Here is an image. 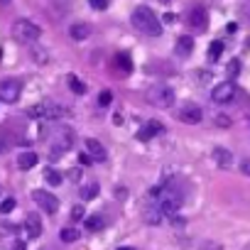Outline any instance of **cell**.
Returning <instances> with one entry per match:
<instances>
[{
    "label": "cell",
    "instance_id": "22",
    "mask_svg": "<svg viewBox=\"0 0 250 250\" xmlns=\"http://www.w3.org/2000/svg\"><path fill=\"white\" fill-rule=\"evenodd\" d=\"M69 88H71L76 96H83V93H86V83H83L81 79H76L74 74H69Z\"/></svg>",
    "mask_w": 250,
    "mask_h": 250
},
{
    "label": "cell",
    "instance_id": "34",
    "mask_svg": "<svg viewBox=\"0 0 250 250\" xmlns=\"http://www.w3.org/2000/svg\"><path fill=\"white\" fill-rule=\"evenodd\" d=\"M66 174H69V179H71V182H79V179H81V169H69Z\"/></svg>",
    "mask_w": 250,
    "mask_h": 250
},
{
    "label": "cell",
    "instance_id": "27",
    "mask_svg": "<svg viewBox=\"0 0 250 250\" xmlns=\"http://www.w3.org/2000/svg\"><path fill=\"white\" fill-rule=\"evenodd\" d=\"M110 101H113V93H110V91H101V96H98V103L105 108V105H110Z\"/></svg>",
    "mask_w": 250,
    "mask_h": 250
},
{
    "label": "cell",
    "instance_id": "21",
    "mask_svg": "<svg viewBox=\"0 0 250 250\" xmlns=\"http://www.w3.org/2000/svg\"><path fill=\"white\" fill-rule=\"evenodd\" d=\"M221 54H223V42H221V40L211 42V44H208V59H211V62H218Z\"/></svg>",
    "mask_w": 250,
    "mask_h": 250
},
{
    "label": "cell",
    "instance_id": "26",
    "mask_svg": "<svg viewBox=\"0 0 250 250\" xmlns=\"http://www.w3.org/2000/svg\"><path fill=\"white\" fill-rule=\"evenodd\" d=\"M32 62L47 64V62H49V59H47V52H44V49H32Z\"/></svg>",
    "mask_w": 250,
    "mask_h": 250
},
{
    "label": "cell",
    "instance_id": "36",
    "mask_svg": "<svg viewBox=\"0 0 250 250\" xmlns=\"http://www.w3.org/2000/svg\"><path fill=\"white\" fill-rule=\"evenodd\" d=\"M201 250H221V245H218V243H204Z\"/></svg>",
    "mask_w": 250,
    "mask_h": 250
},
{
    "label": "cell",
    "instance_id": "41",
    "mask_svg": "<svg viewBox=\"0 0 250 250\" xmlns=\"http://www.w3.org/2000/svg\"><path fill=\"white\" fill-rule=\"evenodd\" d=\"M240 169H243L245 174H250V162H243V165H240Z\"/></svg>",
    "mask_w": 250,
    "mask_h": 250
},
{
    "label": "cell",
    "instance_id": "14",
    "mask_svg": "<svg viewBox=\"0 0 250 250\" xmlns=\"http://www.w3.org/2000/svg\"><path fill=\"white\" fill-rule=\"evenodd\" d=\"M91 32H93V30H91V25H86V22H76V25L69 27V35H71L74 42H83V40H88Z\"/></svg>",
    "mask_w": 250,
    "mask_h": 250
},
{
    "label": "cell",
    "instance_id": "45",
    "mask_svg": "<svg viewBox=\"0 0 250 250\" xmlns=\"http://www.w3.org/2000/svg\"><path fill=\"white\" fill-rule=\"evenodd\" d=\"M0 150H3V143H0Z\"/></svg>",
    "mask_w": 250,
    "mask_h": 250
},
{
    "label": "cell",
    "instance_id": "4",
    "mask_svg": "<svg viewBox=\"0 0 250 250\" xmlns=\"http://www.w3.org/2000/svg\"><path fill=\"white\" fill-rule=\"evenodd\" d=\"M22 93V83L18 79H3L0 81V101L3 103H15Z\"/></svg>",
    "mask_w": 250,
    "mask_h": 250
},
{
    "label": "cell",
    "instance_id": "11",
    "mask_svg": "<svg viewBox=\"0 0 250 250\" xmlns=\"http://www.w3.org/2000/svg\"><path fill=\"white\" fill-rule=\"evenodd\" d=\"M196 32H201V30H206V25H208V18H206V10L204 8H194L191 13H189V20H187Z\"/></svg>",
    "mask_w": 250,
    "mask_h": 250
},
{
    "label": "cell",
    "instance_id": "13",
    "mask_svg": "<svg viewBox=\"0 0 250 250\" xmlns=\"http://www.w3.org/2000/svg\"><path fill=\"white\" fill-rule=\"evenodd\" d=\"M86 150H88L91 160H96V162H105V160H108L105 147H103L98 140H93V138H88V140H86Z\"/></svg>",
    "mask_w": 250,
    "mask_h": 250
},
{
    "label": "cell",
    "instance_id": "1",
    "mask_svg": "<svg viewBox=\"0 0 250 250\" xmlns=\"http://www.w3.org/2000/svg\"><path fill=\"white\" fill-rule=\"evenodd\" d=\"M133 25H135L140 32L150 35V37H160V35H162V25H160V20L155 18V13H152L147 5L135 8V13H133Z\"/></svg>",
    "mask_w": 250,
    "mask_h": 250
},
{
    "label": "cell",
    "instance_id": "7",
    "mask_svg": "<svg viewBox=\"0 0 250 250\" xmlns=\"http://www.w3.org/2000/svg\"><path fill=\"white\" fill-rule=\"evenodd\" d=\"M71 145H74V133H71V130H62V133L57 135L54 145H52V157H54V160H59L64 152H69V150H71Z\"/></svg>",
    "mask_w": 250,
    "mask_h": 250
},
{
    "label": "cell",
    "instance_id": "35",
    "mask_svg": "<svg viewBox=\"0 0 250 250\" xmlns=\"http://www.w3.org/2000/svg\"><path fill=\"white\" fill-rule=\"evenodd\" d=\"M162 20H165V25H172V22H177V15L174 13H167V15H162Z\"/></svg>",
    "mask_w": 250,
    "mask_h": 250
},
{
    "label": "cell",
    "instance_id": "42",
    "mask_svg": "<svg viewBox=\"0 0 250 250\" xmlns=\"http://www.w3.org/2000/svg\"><path fill=\"white\" fill-rule=\"evenodd\" d=\"M115 250H135V248H128V245H123V248H115Z\"/></svg>",
    "mask_w": 250,
    "mask_h": 250
},
{
    "label": "cell",
    "instance_id": "6",
    "mask_svg": "<svg viewBox=\"0 0 250 250\" xmlns=\"http://www.w3.org/2000/svg\"><path fill=\"white\" fill-rule=\"evenodd\" d=\"M32 201H35L44 213H57V208H59V199H57V194H49V191H44V189L32 191Z\"/></svg>",
    "mask_w": 250,
    "mask_h": 250
},
{
    "label": "cell",
    "instance_id": "2",
    "mask_svg": "<svg viewBox=\"0 0 250 250\" xmlns=\"http://www.w3.org/2000/svg\"><path fill=\"white\" fill-rule=\"evenodd\" d=\"M40 35H42L40 25H35V22H30V20H18V22L13 25V40H15L18 44H32V42L40 40Z\"/></svg>",
    "mask_w": 250,
    "mask_h": 250
},
{
    "label": "cell",
    "instance_id": "12",
    "mask_svg": "<svg viewBox=\"0 0 250 250\" xmlns=\"http://www.w3.org/2000/svg\"><path fill=\"white\" fill-rule=\"evenodd\" d=\"M25 230H27V235H30V238H40V235H42V230H44L42 218H40L37 213H27V218H25Z\"/></svg>",
    "mask_w": 250,
    "mask_h": 250
},
{
    "label": "cell",
    "instance_id": "17",
    "mask_svg": "<svg viewBox=\"0 0 250 250\" xmlns=\"http://www.w3.org/2000/svg\"><path fill=\"white\" fill-rule=\"evenodd\" d=\"M37 152H22V155H18V167L20 169H32L35 165H37Z\"/></svg>",
    "mask_w": 250,
    "mask_h": 250
},
{
    "label": "cell",
    "instance_id": "15",
    "mask_svg": "<svg viewBox=\"0 0 250 250\" xmlns=\"http://www.w3.org/2000/svg\"><path fill=\"white\" fill-rule=\"evenodd\" d=\"M174 52L179 54V57H189L191 52H194V37H179L177 40V44H174Z\"/></svg>",
    "mask_w": 250,
    "mask_h": 250
},
{
    "label": "cell",
    "instance_id": "24",
    "mask_svg": "<svg viewBox=\"0 0 250 250\" xmlns=\"http://www.w3.org/2000/svg\"><path fill=\"white\" fill-rule=\"evenodd\" d=\"M145 213H147V216H145V221H147V223H160V221H162L160 208H147Z\"/></svg>",
    "mask_w": 250,
    "mask_h": 250
},
{
    "label": "cell",
    "instance_id": "40",
    "mask_svg": "<svg viewBox=\"0 0 250 250\" xmlns=\"http://www.w3.org/2000/svg\"><path fill=\"white\" fill-rule=\"evenodd\" d=\"M13 250H27V245H25V243H22V240H18V243H15V245H13Z\"/></svg>",
    "mask_w": 250,
    "mask_h": 250
},
{
    "label": "cell",
    "instance_id": "37",
    "mask_svg": "<svg viewBox=\"0 0 250 250\" xmlns=\"http://www.w3.org/2000/svg\"><path fill=\"white\" fill-rule=\"evenodd\" d=\"M208 76H211L208 71H199V81H201V83H206V81H208Z\"/></svg>",
    "mask_w": 250,
    "mask_h": 250
},
{
    "label": "cell",
    "instance_id": "9",
    "mask_svg": "<svg viewBox=\"0 0 250 250\" xmlns=\"http://www.w3.org/2000/svg\"><path fill=\"white\" fill-rule=\"evenodd\" d=\"M201 118H204V110L194 103H184L179 108V120L187 123V125H196V123H201Z\"/></svg>",
    "mask_w": 250,
    "mask_h": 250
},
{
    "label": "cell",
    "instance_id": "16",
    "mask_svg": "<svg viewBox=\"0 0 250 250\" xmlns=\"http://www.w3.org/2000/svg\"><path fill=\"white\" fill-rule=\"evenodd\" d=\"M213 160H216V165L223 167V169L233 165V155H230L226 147H216V150H213Z\"/></svg>",
    "mask_w": 250,
    "mask_h": 250
},
{
    "label": "cell",
    "instance_id": "8",
    "mask_svg": "<svg viewBox=\"0 0 250 250\" xmlns=\"http://www.w3.org/2000/svg\"><path fill=\"white\" fill-rule=\"evenodd\" d=\"M211 98H213L216 103H230V101L235 98V86H233V81H223V83L213 86Z\"/></svg>",
    "mask_w": 250,
    "mask_h": 250
},
{
    "label": "cell",
    "instance_id": "30",
    "mask_svg": "<svg viewBox=\"0 0 250 250\" xmlns=\"http://www.w3.org/2000/svg\"><path fill=\"white\" fill-rule=\"evenodd\" d=\"M238 71H240V62L233 59V62L228 64V76H238Z\"/></svg>",
    "mask_w": 250,
    "mask_h": 250
},
{
    "label": "cell",
    "instance_id": "31",
    "mask_svg": "<svg viewBox=\"0 0 250 250\" xmlns=\"http://www.w3.org/2000/svg\"><path fill=\"white\" fill-rule=\"evenodd\" d=\"M83 213H86V211H83V206H74V208H71V221H81V218H83Z\"/></svg>",
    "mask_w": 250,
    "mask_h": 250
},
{
    "label": "cell",
    "instance_id": "38",
    "mask_svg": "<svg viewBox=\"0 0 250 250\" xmlns=\"http://www.w3.org/2000/svg\"><path fill=\"white\" fill-rule=\"evenodd\" d=\"M113 125H123V115H120V113L113 115Z\"/></svg>",
    "mask_w": 250,
    "mask_h": 250
},
{
    "label": "cell",
    "instance_id": "32",
    "mask_svg": "<svg viewBox=\"0 0 250 250\" xmlns=\"http://www.w3.org/2000/svg\"><path fill=\"white\" fill-rule=\"evenodd\" d=\"M13 230H18V226H13V223H0V235H10Z\"/></svg>",
    "mask_w": 250,
    "mask_h": 250
},
{
    "label": "cell",
    "instance_id": "5",
    "mask_svg": "<svg viewBox=\"0 0 250 250\" xmlns=\"http://www.w3.org/2000/svg\"><path fill=\"white\" fill-rule=\"evenodd\" d=\"M147 101H150L152 105H157V108H169V105L174 103V91H172L169 86H155V88L150 91Z\"/></svg>",
    "mask_w": 250,
    "mask_h": 250
},
{
    "label": "cell",
    "instance_id": "23",
    "mask_svg": "<svg viewBox=\"0 0 250 250\" xmlns=\"http://www.w3.org/2000/svg\"><path fill=\"white\" fill-rule=\"evenodd\" d=\"M44 179H47V184H52V187H57V184H62V174L59 172H54L52 167L44 172Z\"/></svg>",
    "mask_w": 250,
    "mask_h": 250
},
{
    "label": "cell",
    "instance_id": "19",
    "mask_svg": "<svg viewBox=\"0 0 250 250\" xmlns=\"http://www.w3.org/2000/svg\"><path fill=\"white\" fill-rule=\"evenodd\" d=\"M115 66H118L123 74H130V71H133V62H130V57L125 54V52H123V54H115Z\"/></svg>",
    "mask_w": 250,
    "mask_h": 250
},
{
    "label": "cell",
    "instance_id": "18",
    "mask_svg": "<svg viewBox=\"0 0 250 250\" xmlns=\"http://www.w3.org/2000/svg\"><path fill=\"white\" fill-rule=\"evenodd\" d=\"M103 228H105V218H103V216L96 213V216H88V218H86V230H88V233H98V230H103Z\"/></svg>",
    "mask_w": 250,
    "mask_h": 250
},
{
    "label": "cell",
    "instance_id": "44",
    "mask_svg": "<svg viewBox=\"0 0 250 250\" xmlns=\"http://www.w3.org/2000/svg\"><path fill=\"white\" fill-rule=\"evenodd\" d=\"M162 3H169V0H162Z\"/></svg>",
    "mask_w": 250,
    "mask_h": 250
},
{
    "label": "cell",
    "instance_id": "43",
    "mask_svg": "<svg viewBox=\"0 0 250 250\" xmlns=\"http://www.w3.org/2000/svg\"><path fill=\"white\" fill-rule=\"evenodd\" d=\"M0 3H10V0H0Z\"/></svg>",
    "mask_w": 250,
    "mask_h": 250
},
{
    "label": "cell",
    "instance_id": "25",
    "mask_svg": "<svg viewBox=\"0 0 250 250\" xmlns=\"http://www.w3.org/2000/svg\"><path fill=\"white\" fill-rule=\"evenodd\" d=\"M76 238H79V230H76V228H64V230H62V240H64V243H74Z\"/></svg>",
    "mask_w": 250,
    "mask_h": 250
},
{
    "label": "cell",
    "instance_id": "3",
    "mask_svg": "<svg viewBox=\"0 0 250 250\" xmlns=\"http://www.w3.org/2000/svg\"><path fill=\"white\" fill-rule=\"evenodd\" d=\"M66 113H69L66 108H62V105H57V103H49V101L27 108V115H30V118H52V120H57V118H64Z\"/></svg>",
    "mask_w": 250,
    "mask_h": 250
},
{
    "label": "cell",
    "instance_id": "33",
    "mask_svg": "<svg viewBox=\"0 0 250 250\" xmlns=\"http://www.w3.org/2000/svg\"><path fill=\"white\" fill-rule=\"evenodd\" d=\"M216 125H218V128H228V125H230V118H226V115H218V118H216Z\"/></svg>",
    "mask_w": 250,
    "mask_h": 250
},
{
    "label": "cell",
    "instance_id": "29",
    "mask_svg": "<svg viewBox=\"0 0 250 250\" xmlns=\"http://www.w3.org/2000/svg\"><path fill=\"white\" fill-rule=\"evenodd\" d=\"M88 5H91L93 10H105V8H108V0H88Z\"/></svg>",
    "mask_w": 250,
    "mask_h": 250
},
{
    "label": "cell",
    "instance_id": "20",
    "mask_svg": "<svg viewBox=\"0 0 250 250\" xmlns=\"http://www.w3.org/2000/svg\"><path fill=\"white\" fill-rule=\"evenodd\" d=\"M96 196H98V184H96V182L81 187V199H83V201H91V199H96Z\"/></svg>",
    "mask_w": 250,
    "mask_h": 250
},
{
    "label": "cell",
    "instance_id": "28",
    "mask_svg": "<svg viewBox=\"0 0 250 250\" xmlns=\"http://www.w3.org/2000/svg\"><path fill=\"white\" fill-rule=\"evenodd\" d=\"M15 208V199H5L3 204H0V211H3V213H10Z\"/></svg>",
    "mask_w": 250,
    "mask_h": 250
},
{
    "label": "cell",
    "instance_id": "10",
    "mask_svg": "<svg viewBox=\"0 0 250 250\" xmlns=\"http://www.w3.org/2000/svg\"><path fill=\"white\" fill-rule=\"evenodd\" d=\"M162 133H165V125H162L160 120H147L143 128L138 130V140L147 143V140H152V138H157V135H162Z\"/></svg>",
    "mask_w": 250,
    "mask_h": 250
},
{
    "label": "cell",
    "instance_id": "39",
    "mask_svg": "<svg viewBox=\"0 0 250 250\" xmlns=\"http://www.w3.org/2000/svg\"><path fill=\"white\" fill-rule=\"evenodd\" d=\"M91 162H93V160H91V155H88V152H86V155H81V165H91Z\"/></svg>",
    "mask_w": 250,
    "mask_h": 250
}]
</instances>
